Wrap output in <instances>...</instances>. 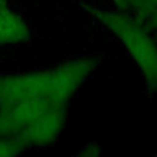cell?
Segmentation results:
<instances>
[{"instance_id":"6da1fadb","label":"cell","mask_w":157,"mask_h":157,"mask_svg":"<svg viewBox=\"0 0 157 157\" xmlns=\"http://www.w3.org/2000/svg\"><path fill=\"white\" fill-rule=\"evenodd\" d=\"M92 69L91 59L77 58L48 71L0 76V105L29 98L66 105Z\"/></svg>"},{"instance_id":"7a4b0ae2","label":"cell","mask_w":157,"mask_h":157,"mask_svg":"<svg viewBox=\"0 0 157 157\" xmlns=\"http://www.w3.org/2000/svg\"><path fill=\"white\" fill-rule=\"evenodd\" d=\"M54 105L58 104L47 98H29L0 105V137L17 139Z\"/></svg>"},{"instance_id":"277c9868","label":"cell","mask_w":157,"mask_h":157,"mask_svg":"<svg viewBox=\"0 0 157 157\" xmlns=\"http://www.w3.org/2000/svg\"><path fill=\"white\" fill-rule=\"evenodd\" d=\"M29 36V28L9 6H0V43H16Z\"/></svg>"},{"instance_id":"52a82bcc","label":"cell","mask_w":157,"mask_h":157,"mask_svg":"<svg viewBox=\"0 0 157 157\" xmlns=\"http://www.w3.org/2000/svg\"><path fill=\"white\" fill-rule=\"evenodd\" d=\"M118 1H120V0H118Z\"/></svg>"},{"instance_id":"3957f363","label":"cell","mask_w":157,"mask_h":157,"mask_svg":"<svg viewBox=\"0 0 157 157\" xmlns=\"http://www.w3.org/2000/svg\"><path fill=\"white\" fill-rule=\"evenodd\" d=\"M65 105H54L36 123L23 130L16 140L26 145H45L52 142L61 131L65 121Z\"/></svg>"},{"instance_id":"8992f818","label":"cell","mask_w":157,"mask_h":157,"mask_svg":"<svg viewBox=\"0 0 157 157\" xmlns=\"http://www.w3.org/2000/svg\"><path fill=\"white\" fill-rule=\"evenodd\" d=\"M1 5H5V1H4V0H0V6H1Z\"/></svg>"},{"instance_id":"5b68a950","label":"cell","mask_w":157,"mask_h":157,"mask_svg":"<svg viewBox=\"0 0 157 157\" xmlns=\"http://www.w3.org/2000/svg\"><path fill=\"white\" fill-rule=\"evenodd\" d=\"M27 145L20 140L11 137H1L0 139V157L13 156L20 153Z\"/></svg>"}]
</instances>
